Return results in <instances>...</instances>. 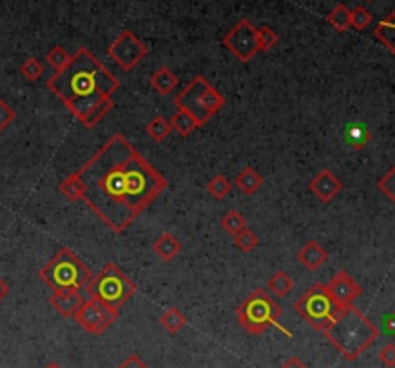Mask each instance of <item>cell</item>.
I'll return each mask as SVG.
<instances>
[{"instance_id":"cell-5","label":"cell","mask_w":395,"mask_h":368,"mask_svg":"<svg viewBox=\"0 0 395 368\" xmlns=\"http://www.w3.org/2000/svg\"><path fill=\"white\" fill-rule=\"evenodd\" d=\"M281 307L280 303L274 301V297L268 293L266 289H255L253 293H249L245 301L237 307V322L247 334L262 335L268 328H278L281 334L293 335L288 328H283L280 324Z\"/></svg>"},{"instance_id":"cell-21","label":"cell","mask_w":395,"mask_h":368,"mask_svg":"<svg viewBox=\"0 0 395 368\" xmlns=\"http://www.w3.org/2000/svg\"><path fill=\"white\" fill-rule=\"evenodd\" d=\"M374 37L395 56V10L376 26Z\"/></svg>"},{"instance_id":"cell-13","label":"cell","mask_w":395,"mask_h":368,"mask_svg":"<svg viewBox=\"0 0 395 368\" xmlns=\"http://www.w3.org/2000/svg\"><path fill=\"white\" fill-rule=\"evenodd\" d=\"M308 189H310V193L315 195L320 202H330L334 201L335 195L342 191L343 183L342 180L335 178L330 170H320V172L310 180Z\"/></svg>"},{"instance_id":"cell-17","label":"cell","mask_w":395,"mask_h":368,"mask_svg":"<svg viewBox=\"0 0 395 368\" xmlns=\"http://www.w3.org/2000/svg\"><path fill=\"white\" fill-rule=\"evenodd\" d=\"M151 87L162 97H166L178 87V75L170 70L168 66L158 67L153 75H151Z\"/></svg>"},{"instance_id":"cell-15","label":"cell","mask_w":395,"mask_h":368,"mask_svg":"<svg viewBox=\"0 0 395 368\" xmlns=\"http://www.w3.org/2000/svg\"><path fill=\"white\" fill-rule=\"evenodd\" d=\"M81 305H83V297L80 291H54L50 295V307L66 318H74Z\"/></svg>"},{"instance_id":"cell-22","label":"cell","mask_w":395,"mask_h":368,"mask_svg":"<svg viewBox=\"0 0 395 368\" xmlns=\"http://www.w3.org/2000/svg\"><path fill=\"white\" fill-rule=\"evenodd\" d=\"M170 126H172V131L180 134L181 137H188V135L193 134L197 127H201V124L197 121V118L193 114H189L188 110L178 108V112L170 120Z\"/></svg>"},{"instance_id":"cell-30","label":"cell","mask_w":395,"mask_h":368,"mask_svg":"<svg viewBox=\"0 0 395 368\" xmlns=\"http://www.w3.org/2000/svg\"><path fill=\"white\" fill-rule=\"evenodd\" d=\"M232 188H234V183H232L226 175H215V178L207 183L208 195H212L216 201L226 199V197L232 193Z\"/></svg>"},{"instance_id":"cell-36","label":"cell","mask_w":395,"mask_h":368,"mask_svg":"<svg viewBox=\"0 0 395 368\" xmlns=\"http://www.w3.org/2000/svg\"><path fill=\"white\" fill-rule=\"evenodd\" d=\"M378 359L382 362L386 368H395V343H386L380 353H378Z\"/></svg>"},{"instance_id":"cell-9","label":"cell","mask_w":395,"mask_h":368,"mask_svg":"<svg viewBox=\"0 0 395 368\" xmlns=\"http://www.w3.org/2000/svg\"><path fill=\"white\" fill-rule=\"evenodd\" d=\"M147 54V45H145L134 31H129V29H124V31L110 43V47H108V56H110L124 72L134 70Z\"/></svg>"},{"instance_id":"cell-29","label":"cell","mask_w":395,"mask_h":368,"mask_svg":"<svg viewBox=\"0 0 395 368\" xmlns=\"http://www.w3.org/2000/svg\"><path fill=\"white\" fill-rule=\"evenodd\" d=\"M280 43V37L270 26H261L256 29V50L268 53Z\"/></svg>"},{"instance_id":"cell-28","label":"cell","mask_w":395,"mask_h":368,"mask_svg":"<svg viewBox=\"0 0 395 368\" xmlns=\"http://www.w3.org/2000/svg\"><path fill=\"white\" fill-rule=\"evenodd\" d=\"M45 60L48 62V66L53 67L54 74H58V72H62V70L72 62V54L67 53L64 47H60V45H56V47H53L48 50Z\"/></svg>"},{"instance_id":"cell-16","label":"cell","mask_w":395,"mask_h":368,"mask_svg":"<svg viewBox=\"0 0 395 368\" xmlns=\"http://www.w3.org/2000/svg\"><path fill=\"white\" fill-rule=\"evenodd\" d=\"M153 251L156 253L158 259L166 262H172L181 253V242L175 237L174 234L170 232H164L161 234L153 243Z\"/></svg>"},{"instance_id":"cell-8","label":"cell","mask_w":395,"mask_h":368,"mask_svg":"<svg viewBox=\"0 0 395 368\" xmlns=\"http://www.w3.org/2000/svg\"><path fill=\"white\" fill-rule=\"evenodd\" d=\"M295 313L316 332H326L340 316L343 308L330 297L326 283H313L305 293L295 301Z\"/></svg>"},{"instance_id":"cell-35","label":"cell","mask_w":395,"mask_h":368,"mask_svg":"<svg viewBox=\"0 0 395 368\" xmlns=\"http://www.w3.org/2000/svg\"><path fill=\"white\" fill-rule=\"evenodd\" d=\"M13 120H16V110L4 99H0V131L8 129Z\"/></svg>"},{"instance_id":"cell-4","label":"cell","mask_w":395,"mask_h":368,"mask_svg":"<svg viewBox=\"0 0 395 368\" xmlns=\"http://www.w3.org/2000/svg\"><path fill=\"white\" fill-rule=\"evenodd\" d=\"M39 278L53 291H80L87 286L93 274L72 249L62 247L40 268Z\"/></svg>"},{"instance_id":"cell-11","label":"cell","mask_w":395,"mask_h":368,"mask_svg":"<svg viewBox=\"0 0 395 368\" xmlns=\"http://www.w3.org/2000/svg\"><path fill=\"white\" fill-rule=\"evenodd\" d=\"M222 45L228 48L229 53L234 54L235 58L243 64L253 60L259 50H256V27L243 18L235 23L228 33L224 35L222 39Z\"/></svg>"},{"instance_id":"cell-41","label":"cell","mask_w":395,"mask_h":368,"mask_svg":"<svg viewBox=\"0 0 395 368\" xmlns=\"http://www.w3.org/2000/svg\"><path fill=\"white\" fill-rule=\"evenodd\" d=\"M43 368H64L62 364H58V362H47Z\"/></svg>"},{"instance_id":"cell-39","label":"cell","mask_w":395,"mask_h":368,"mask_svg":"<svg viewBox=\"0 0 395 368\" xmlns=\"http://www.w3.org/2000/svg\"><path fill=\"white\" fill-rule=\"evenodd\" d=\"M280 368H310L305 361H301L299 357H289L288 361L283 362Z\"/></svg>"},{"instance_id":"cell-12","label":"cell","mask_w":395,"mask_h":368,"mask_svg":"<svg viewBox=\"0 0 395 368\" xmlns=\"http://www.w3.org/2000/svg\"><path fill=\"white\" fill-rule=\"evenodd\" d=\"M326 289H328L330 297L342 308L351 307L362 293V288L353 280V276L349 274L347 270H337L332 276V280L326 283Z\"/></svg>"},{"instance_id":"cell-20","label":"cell","mask_w":395,"mask_h":368,"mask_svg":"<svg viewBox=\"0 0 395 368\" xmlns=\"http://www.w3.org/2000/svg\"><path fill=\"white\" fill-rule=\"evenodd\" d=\"M343 139L347 143L349 147L355 148V151H361L370 143L372 135H370L369 127L364 124H349L345 127V134H343Z\"/></svg>"},{"instance_id":"cell-38","label":"cell","mask_w":395,"mask_h":368,"mask_svg":"<svg viewBox=\"0 0 395 368\" xmlns=\"http://www.w3.org/2000/svg\"><path fill=\"white\" fill-rule=\"evenodd\" d=\"M118 368H148L147 367V362L143 361L139 355H129V357H126L124 361L118 364Z\"/></svg>"},{"instance_id":"cell-42","label":"cell","mask_w":395,"mask_h":368,"mask_svg":"<svg viewBox=\"0 0 395 368\" xmlns=\"http://www.w3.org/2000/svg\"><path fill=\"white\" fill-rule=\"evenodd\" d=\"M367 2H372V0H367Z\"/></svg>"},{"instance_id":"cell-24","label":"cell","mask_w":395,"mask_h":368,"mask_svg":"<svg viewBox=\"0 0 395 368\" xmlns=\"http://www.w3.org/2000/svg\"><path fill=\"white\" fill-rule=\"evenodd\" d=\"M185 324H188V316L183 315L178 307L166 308L161 315V326L166 330L168 334L175 335L185 328Z\"/></svg>"},{"instance_id":"cell-7","label":"cell","mask_w":395,"mask_h":368,"mask_svg":"<svg viewBox=\"0 0 395 368\" xmlns=\"http://www.w3.org/2000/svg\"><path fill=\"white\" fill-rule=\"evenodd\" d=\"M174 104L175 108H183L189 114H193L202 127L224 108L226 99L218 89L208 83L205 75H195L185 89L175 94Z\"/></svg>"},{"instance_id":"cell-1","label":"cell","mask_w":395,"mask_h":368,"mask_svg":"<svg viewBox=\"0 0 395 368\" xmlns=\"http://www.w3.org/2000/svg\"><path fill=\"white\" fill-rule=\"evenodd\" d=\"M77 172L85 188L83 202L114 234H124L168 188L166 178L120 134Z\"/></svg>"},{"instance_id":"cell-6","label":"cell","mask_w":395,"mask_h":368,"mask_svg":"<svg viewBox=\"0 0 395 368\" xmlns=\"http://www.w3.org/2000/svg\"><path fill=\"white\" fill-rule=\"evenodd\" d=\"M85 291L91 299H97L107 307L120 310V307H124L134 297L137 286L120 266H116L114 262H108L107 266L101 268L87 281Z\"/></svg>"},{"instance_id":"cell-19","label":"cell","mask_w":395,"mask_h":368,"mask_svg":"<svg viewBox=\"0 0 395 368\" xmlns=\"http://www.w3.org/2000/svg\"><path fill=\"white\" fill-rule=\"evenodd\" d=\"M295 288V281L293 278L288 274V272H283V270H278L274 274L270 276V280H268V286H266V291L272 297H278V299H283L286 295H289L293 291Z\"/></svg>"},{"instance_id":"cell-40","label":"cell","mask_w":395,"mask_h":368,"mask_svg":"<svg viewBox=\"0 0 395 368\" xmlns=\"http://www.w3.org/2000/svg\"><path fill=\"white\" fill-rule=\"evenodd\" d=\"M10 293V288H8V283L2 278H0V303L4 301V297Z\"/></svg>"},{"instance_id":"cell-14","label":"cell","mask_w":395,"mask_h":368,"mask_svg":"<svg viewBox=\"0 0 395 368\" xmlns=\"http://www.w3.org/2000/svg\"><path fill=\"white\" fill-rule=\"evenodd\" d=\"M328 251L322 247L320 243L315 242V239H310L303 245L299 251H297V261L301 264L305 270L308 272H315L322 264H326L328 262Z\"/></svg>"},{"instance_id":"cell-26","label":"cell","mask_w":395,"mask_h":368,"mask_svg":"<svg viewBox=\"0 0 395 368\" xmlns=\"http://www.w3.org/2000/svg\"><path fill=\"white\" fill-rule=\"evenodd\" d=\"M328 23L334 27L335 31L345 33L351 27V10L345 4H337V6L328 13Z\"/></svg>"},{"instance_id":"cell-33","label":"cell","mask_w":395,"mask_h":368,"mask_svg":"<svg viewBox=\"0 0 395 368\" xmlns=\"http://www.w3.org/2000/svg\"><path fill=\"white\" fill-rule=\"evenodd\" d=\"M372 21H374V16L364 6H355L351 10V27H355L357 31H364Z\"/></svg>"},{"instance_id":"cell-34","label":"cell","mask_w":395,"mask_h":368,"mask_svg":"<svg viewBox=\"0 0 395 368\" xmlns=\"http://www.w3.org/2000/svg\"><path fill=\"white\" fill-rule=\"evenodd\" d=\"M378 189L386 195V199L395 205V164L378 180Z\"/></svg>"},{"instance_id":"cell-37","label":"cell","mask_w":395,"mask_h":368,"mask_svg":"<svg viewBox=\"0 0 395 368\" xmlns=\"http://www.w3.org/2000/svg\"><path fill=\"white\" fill-rule=\"evenodd\" d=\"M382 332L388 337H395V310L391 313H386L382 316Z\"/></svg>"},{"instance_id":"cell-27","label":"cell","mask_w":395,"mask_h":368,"mask_svg":"<svg viewBox=\"0 0 395 368\" xmlns=\"http://www.w3.org/2000/svg\"><path fill=\"white\" fill-rule=\"evenodd\" d=\"M220 228L229 235H235L237 232H242L243 228H247V220L239 210H228L226 215L222 216Z\"/></svg>"},{"instance_id":"cell-31","label":"cell","mask_w":395,"mask_h":368,"mask_svg":"<svg viewBox=\"0 0 395 368\" xmlns=\"http://www.w3.org/2000/svg\"><path fill=\"white\" fill-rule=\"evenodd\" d=\"M20 74L21 77L26 81H39L43 75H45V66H43V62L39 58H35V56H29L23 60V64L20 66Z\"/></svg>"},{"instance_id":"cell-10","label":"cell","mask_w":395,"mask_h":368,"mask_svg":"<svg viewBox=\"0 0 395 368\" xmlns=\"http://www.w3.org/2000/svg\"><path fill=\"white\" fill-rule=\"evenodd\" d=\"M118 315H120V310L107 307V305H102L97 299L89 297V301H83V305L75 313L74 318L87 334L101 335L118 320Z\"/></svg>"},{"instance_id":"cell-2","label":"cell","mask_w":395,"mask_h":368,"mask_svg":"<svg viewBox=\"0 0 395 368\" xmlns=\"http://www.w3.org/2000/svg\"><path fill=\"white\" fill-rule=\"evenodd\" d=\"M47 87L83 127L94 129L114 108L120 80L89 48L81 47L62 72L48 77Z\"/></svg>"},{"instance_id":"cell-3","label":"cell","mask_w":395,"mask_h":368,"mask_svg":"<svg viewBox=\"0 0 395 368\" xmlns=\"http://www.w3.org/2000/svg\"><path fill=\"white\" fill-rule=\"evenodd\" d=\"M324 335L345 361L353 362L378 340L380 330L359 308L351 305L343 308Z\"/></svg>"},{"instance_id":"cell-32","label":"cell","mask_w":395,"mask_h":368,"mask_svg":"<svg viewBox=\"0 0 395 368\" xmlns=\"http://www.w3.org/2000/svg\"><path fill=\"white\" fill-rule=\"evenodd\" d=\"M234 243L235 247L239 249L242 253H251V251H255V247L259 245V237L253 229L249 228H243L242 232H237L234 235Z\"/></svg>"},{"instance_id":"cell-18","label":"cell","mask_w":395,"mask_h":368,"mask_svg":"<svg viewBox=\"0 0 395 368\" xmlns=\"http://www.w3.org/2000/svg\"><path fill=\"white\" fill-rule=\"evenodd\" d=\"M234 185L239 189L243 195H255L256 191L262 188V178L255 168L245 166L239 174L235 175Z\"/></svg>"},{"instance_id":"cell-23","label":"cell","mask_w":395,"mask_h":368,"mask_svg":"<svg viewBox=\"0 0 395 368\" xmlns=\"http://www.w3.org/2000/svg\"><path fill=\"white\" fill-rule=\"evenodd\" d=\"M58 191L66 197L67 201H83V191H85V188H83V180H81L80 172H74V174L64 178L60 181V185H58Z\"/></svg>"},{"instance_id":"cell-25","label":"cell","mask_w":395,"mask_h":368,"mask_svg":"<svg viewBox=\"0 0 395 368\" xmlns=\"http://www.w3.org/2000/svg\"><path fill=\"white\" fill-rule=\"evenodd\" d=\"M145 131L154 143H162L168 135L172 134V126H170V120H166L164 116H154L145 127Z\"/></svg>"}]
</instances>
